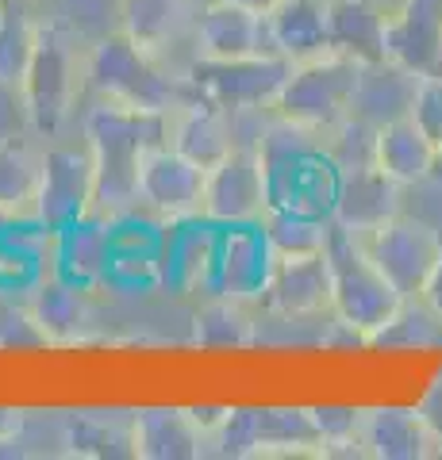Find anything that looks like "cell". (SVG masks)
<instances>
[{
    "label": "cell",
    "instance_id": "cell-1",
    "mask_svg": "<svg viewBox=\"0 0 442 460\" xmlns=\"http://www.w3.org/2000/svg\"><path fill=\"white\" fill-rule=\"evenodd\" d=\"M169 119L174 115L135 111L127 104L96 100L85 111V142L93 150L96 184H93V211L104 219H120L139 211V169L142 157L154 146L169 142Z\"/></svg>",
    "mask_w": 442,
    "mask_h": 460
},
{
    "label": "cell",
    "instance_id": "cell-2",
    "mask_svg": "<svg viewBox=\"0 0 442 460\" xmlns=\"http://www.w3.org/2000/svg\"><path fill=\"white\" fill-rule=\"evenodd\" d=\"M254 146L266 165L269 208H289L331 219L338 196V165L327 150V135L301 127L281 115H269V123L254 135Z\"/></svg>",
    "mask_w": 442,
    "mask_h": 460
},
{
    "label": "cell",
    "instance_id": "cell-3",
    "mask_svg": "<svg viewBox=\"0 0 442 460\" xmlns=\"http://www.w3.org/2000/svg\"><path fill=\"white\" fill-rule=\"evenodd\" d=\"M85 84L96 100L127 104L135 111L154 115H177L185 104L196 100V89L189 77H174L154 62L150 50H142L123 31L104 35L96 47L85 54Z\"/></svg>",
    "mask_w": 442,
    "mask_h": 460
},
{
    "label": "cell",
    "instance_id": "cell-4",
    "mask_svg": "<svg viewBox=\"0 0 442 460\" xmlns=\"http://www.w3.org/2000/svg\"><path fill=\"white\" fill-rule=\"evenodd\" d=\"M85 89V58L59 23H39V42L20 84L23 115L35 138H59Z\"/></svg>",
    "mask_w": 442,
    "mask_h": 460
},
{
    "label": "cell",
    "instance_id": "cell-5",
    "mask_svg": "<svg viewBox=\"0 0 442 460\" xmlns=\"http://www.w3.org/2000/svg\"><path fill=\"white\" fill-rule=\"evenodd\" d=\"M358 77H362V62H354V58H342V54L308 58V62L293 66V74L284 77L269 111L331 138L350 119Z\"/></svg>",
    "mask_w": 442,
    "mask_h": 460
},
{
    "label": "cell",
    "instance_id": "cell-6",
    "mask_svg": "<svg viewBox=\"0 0 442 460\" xmlns=\"http://www.w3.org/2000/svg\"><path fill=\"white\" fill-rule=\"evenodd\" d=\"M327 261H331V284H335V314L350 330L369 338L381 323L392 319V311L404 304V296L389 284V277L369 261L358 234L331 223L327 234Z\"/></svg>",
    "mask_w": 442,
    "mask_h": 460
},
{
    "label": "cell",
    "instance_id": "cell-7",
    "mask_svg": "<svg viewBox=\"0 0 442 460\" xmlns=\"http://www.w3.org/2000/svg\"><path fill=\"white\" fill-rule=\"evenodd\" d=\"M293 74L289 58L277 54H254V58H196V62L185 69V77L196 89L201 100H212L227 111H262L274 108V100L281 93L284 77Z\"/></svg>",
    "mask_w": 442,
    "mask_h": 460
},
{
    "label": "cell",
    "instance_id": "cell-8",
    "mask_svg": "<svg viewBox=\"0 0 442 460\" xmlns=\"http://www.w3.org/2000/svg\"><path fill=\"white\" fill-rule=\"evenodd\" d=\"M358 238L369 261L389 277V284L404 299H419L442 261V234L431 223L411 219V215H392L389 223L365 230Z\"/></svg>",
    "mask_w": 442,
    "mask_h": 460
},
{
    "label": "cell",
    "instance_id": "cell-9",
    "mask_svg": "<svg viewBox=\"0 0 442 460\" xmlns=\"http://www.w3.org/2000/svg\"><path fill=\"white\" fill-rule=\"evenodd\" d=\"M269 211V189H266V165L258 146L235 142L204 177V208L201 219L212 226H239V223H262Z\"/></svg>",
    "mask_w": 442,
    "mask_h": 460
},
{
    "label": "cell",
    "instance_id": "cell-10",
    "mask_svg": "<svg viewBox=\"0 0 442 460\" xmlns=\"http://www.w3.org/2000/svg\"><path fill=\"white\" fill-rule=\"evenodd\" d=\"M93 184L96 165L89 142H54L42 157L35 223L54 234V230H66L69 223L85 219L93 211Z\"/></svg>",
    "mask_w": 442,
    "mask_h": 460
},
{
    "label": "cell",
    "instance_id": "cell-11",
    "mask_svg": "<svg viewBox=\"0 0 442 460\" xmlns=\"http://www.w3.org/2000/svg\"><path fill=\"white\" fill-rule=\"evenodd\" d=\"M277 265V253L269 246L262 223H239L216 234V253H212L208 272V292L227 296L239 304H254L269 284V272Z\"/></svg>",
    "mask_w": 442,
    "mask_h": 460
},
{
    "label": "cell",
    "instance_id": "cell-12",
    "mask_svg": "<svg viewBox=\"0 0 442 460\" xmlns=\"http://www.w3.org/2000/svg\"><path fill=\"white\" fill-rule=\"evenodd\" d=\"M204 177L208 169L185 157L169 142L154 146L142 157L139 169V208L158 215L162 223H189L201 219L204 208Z\"/></svg>",
    "mask_w": 442,
    "mask_h": 460
},
{
    "label": "cell",
    "instance_id": "cell-13",
    "mask_svg": "<svg viewBox=\"0 0 442 460\" xmlns=\"http://www.w3.org/2000/svg\"><path fill=\"white\" fill-rule=\"evenodd\" d=\"M258 311L281 314V319H323V314H335V284L327 253L277 257L266 292L258 299Z\"/></svg>",
    "mask_w": 442,
    "mask_h": 460
},
{
    "label": "cell",
    "instance_id": "cell-14",
    "mask_svg": "<svg viewBox=\"0 0 442 460\" xmlns=\"http://www.w3.org/2000/svg\"><path fill=\"white\" fill-rule=\"evenodd\" d=\"M384 58L419 77H442V0H396L384 23Z\"/></svg>",
    "mask_w": 442,
    "mask_h": 460
},
{
    "label": "cell",
    "instance_id": "cell-15",
    "mask_svg": "<svg viewBox=\"0 0 442 460\" xmlns=\"http://www.w3.org/2000/svg\"><path fill=\"white\" fill-rule=\"evenodd\" d=\"M27 304H32L35 319H39L50 345H85V341L96 338V323L101 319H96L93 288L47 272V277L32 280Z\"/></svg>",
    "mask_w": 442,
    "mask_h": 460
},
{
    "label": "cell",
    "instance_id": "cell-16",
    "mask_svg": "<svg viewBox=\"0 0 442 460\" xmlns=\"http://www.w3.org/2000/svg\"><path fill=\"white\" fill-rule=\"evenodd\" d=\"M196 58H254L274 54L266 35V12H254L235 0H208L193 27Z\"/></svg>",
    "mask_w": 442,
    "mask_h": 460
},
{
    "label": "cell",
    "instance_id": "cell-17",
    "mask_svg": "<svg viewBox=\"0 0 442 460\" xmlns=\"http://www.w3.org/2000/svg\"><path fill=\"white\" fill-rule=\"evenodd\" d=\"M112 253H116L112 219H104V215H96V211H89L85 219L50 234V272L62 280L85 284V288L104 284Z\"/></svg>",
    "mask_w": 442,
    "mask_h": 460
},
{
    "label": "cell",
    "instance_id": "cell-18",
    "mask_svg": "<svg viewBox=\"0 0 442 460\" xmlns=\"http://www.w3.org/2000/svg\"><path fill=\"white\" fill-rule=\"evenodd\" d=\"M131 456L139 460H196L208 456V434L189 407L131 411Z\"/></svg>",
    "mask_w": 442,
    "mask_h": 460
},
{
    "label": "cell",
    "instance_id": "cell-19",
    "mask_svg": "<svg viewBox=\"0 0 442 460\" xmlns=\"http://www.w3.org/2000/svg\"><path fill=\"white\" fill-rule=\"evenodd\" d=\"M401 196H404V184L392 181L389 172H381L377 165L350 169L338 177L331 223L350 230V234H365V230L389 223L392 215H401Z\"/></svg>",
    "mask_w": 442,
    "mask_h": 460
},
{
    "label": "cell",
    "instance_id": "cell-20",
    "mask_svg": "<svg viewBox=\"0 0 442 460\" xmlns=\"http://www.w3.org/2000/svg\"><path fill=\"white\" fill-rule=\"evenodd\" d=\"M269 50L289 62L331 54V0H277L266 12Z\"/></svg>",
    "mask_w": 442,
    "mask_h": 460
},
{
    "label": "cell",
    "instance_id": "cell-21",
    "mask_svg": "<svg viewBox=\"0 0 442 460\" xmlns=\"http://www.w3.org/2000/svg\"><path fill=\"white\" fill-rule=\"evenodd\" d=\"M416 89H419V74L389 62V58L369 62L362 66L358 89H354L350 119H362L369 127L404 119V115H411V104H416Z\"/></svg>",
    "mask_w": 442,
    "mask_h": 460
},
{
    "label": "cell",
    "instance_id": "cell-22",
    "mask_svg": "<svg viewBox=\"0 0 442 460\" xmlns=\"http://www.w3.org/2000/svg\"><path fill=\"white\" fill-rule=\"evenodd\" d=\"M42 157L47 150L35 146L32 135L0 138V219L5 223H35Z\"/></svg>",
    "mask_w": 442,
    "mask_h": 460
},
{
    "label": "cell",
    "instance_id": "cell-23",
    "mask_svg": "<svg viewBox=\"0 0 442 460\" xmlns=\"http://www.w3.org/2000/svg\"><path fill=\"white\" fill-rule=\"evenodd\" d=\"M235 111H227L212 100L196 96L193 104H185L174 119H169V146L193 157L196 165L212 169L220 157L235 146Z\"/></svg>",
    "mask_w": 442,
    "mask_h": 460
},
{
    "label": "cell",
    "instance_id": "cell-24",
    "mask_svg": "<svg viewBox=\"0 0 442 460\" xmlns=\"http://www.w3.org/2000/svg\"><path fill=\"white\" fill-rule=\"evenodd\" d=\"M435 162H438V146L427 138L423 127L404 115L377 127V146H374V165L381 172H389L392 181H401L404 189H416L435 177Z\"/></svg>",
    "mask_w": 442,
    "mask_h": 460
},
{
    "label": "cell",
    "instance_id": "cell-25",
    "mask_svg": "<svg viewBox=\"0 0 442 460\" xmlns=\"http://www.w3.org/2000/svg\"><path fill=\"white\" fill-rule=\"evenodd\" d=\"M365 453L377 460H427L438 453V441L416 407H374L365 411Z\"/></svg>",
    "mask_w": 442,
    "mask_h": 460
},
{
    "label": "cell",
    "instance_id": "cell-26",
    "mask_svg": "<svg viewBox=\"0 0 442 460\" xmlns=\"http://www.w3.org/2000/svg\"><path fill=\"white\" fill-rule=\"evenodd\" d=\"M196 0H120V31L142 50L158 54L196 27Z\"/></svg>",
    "mask_w": 442,
    "mask_h": 460
},
{
    "label": "cell",
    "instance_id": "cell-27",
    "mask_svg": "<svg viewBox=\"0 0 442 460\" xmlns=\"http://www.w3.org/2000/svg\"><path fill=\"white\" fill-rule=\"evenodd\" d=\"M66 456H131V411H66L62 414Z\"/></svg>",
    "mask_w": 442,
    "mask_h": 460
},
{
    "label": "cell",
    "instance_id": "cell-28",
    "mask_svg": "<svg viewBox=\"0 0 442 460\" xmlns=\"http://www.w3.org/2000/svg\"><path fill=\"white\" fill-rule=\"evenodd\" d=\"M384 23L389 8L381 0H331V54L354 62H381L384 58Z\"/></svg>",
    "mask_w": 442,
    "mask_h": 460
},
{
    "label": "cell",
    "instance_id": "cell-29",
    "mask_svg": "<svg viewBox=\"0 0 442 460\" xmlns=\"http://www.w3.org/2000/svg\"><path fill=\"white\" fill-rule=\"evenodd\" d=\"M254 456H323V438L311 407H258Z\"/></svg>",
    "mask_w": 442,
    "mask_h": 460
},
{
    "label": "cell",
    "instance_id": "cell-30",
    "mask_svg": "<svg viewBox=\"0 0 442 460\" xmlns=\"http://www.w3.org/2000/svg\"><path fill=\"white\" fill-rule=\"evenodd\" d=\"M250 307L254 304L212 296L193 314V341L201 349H247V345H254V334H258V314Z\"/></svg>",
    "mask_w": 442,
    "mask_h": 460
},
{
    "label": "cell",
    "instance_id": "cell-31",
    "mask_svg": "<svg viewBox=\"0 0 442 460\" xmlns=\"http://www.w3.org/2000/svg\"><path fill=\"white\" fill-rule=\"evenodd\" d=\"M365 345H374V349H404V353L442 349V319L423 296L404 299V304L392 311V319L381 323L374 334L365 338Z\"/></svg>",
    "mask_w": 442,
    "mask_h": 460
},
{
    "label": "cell",
    "instance_id": "cell-32",
    "mask_svg": "<svg viewBox=\"0 0 442 460\" xmlns=\"http://www.w3.org/2000/svg\"><path fill=\"white\" fill-rule=\"evenodd\" d=\"M262 230L277 257H311L327 250L331 219L308 215V211H289V208H269L262 215Z\"/></svg>",
    "mask_w": 442,
    "mask_h": 460
},
{
    "label": "cell",
    "instance_id": "cell-33",
    "mask_svg": "<svg viewBox=\"0 0 442 460\" xmlns=\"http://www.w3.org/2000/svg\"><path fill=\"white\" fill-rule=\"evenodd\" d=\"M39 42V23L27 16L23 0H5L0 8V84L20 93Z\"/></svg>",
    "mask_w": 442,
    "mask_h": 460
},
{
    "label": "cell",
    "instance_id": "cell-34",
    "mask_svg": "<svg viewBox=\"0 0 442 460\" xmlns=\"http://www.w3.org/2000/svg\"><path fill=\"white\" fill-rule=\"evenodd\" d=\"M323 438V456H369L362 407H311Z\"/></svg>",
    "mask_w": 442,
    "mask_h": 460
},
{
    "label": "cell",
    "instance_id": "cell-35",
    "mask_svg": "<svg viewBox=\"0 0 442 460\" xmlns=\"http://www.w3.org/2000/svg\"><path fill=\"white\" fill-rule=\"evenodd\" d=\"M208 453L231 460L258 453V407H223V419L208 434Z\"/></svg>",
    "mask_w": 442,
    "mask_h": 460
},
{
    "label": "cell",
    "instance_id": "cell-36",
    "mask_svg": "<svg viewBox=\"0 0 442 460\" xmlns=\"http://www.w3.org/2000/svg\"><path fill=\"white\" fill-rule=\"evenodd\" d=\"M47 345L50 341L42 334L32 304L0 288V349H47Z\"/></svg>",
    "mask_w": 442,
    "mask_h": 460
},
{
    "label": "cell",
    "instance_id": "cell-37",
    "mask_svg": "<svg viewBox=\"0 0 442 460\" xmlns=\"http://www.w3.org/2000/svg\"><path fill=\"white\" fill-rule=\"evenodd\" d=\"M411 119L423 127L435 146H442V77H419Z\"/></svg>",
    "mask_w": 442,
    "mask_h": 460
},
{
    "label": "cell",
    "instance_id": "cell-38",
    "mask_svg": "<svg viewBox=\"0 0 442 460\" xmlns=\"http://www.w3.org/2000/svg\"><path fill=\"white\" fill-rule=\"evenodd\" d=\"M416 411L423 414V422H427V429L435 434V441H438V453H442V376L427 387L423 392V399L416 402Z\"/></svg>",
    "mask_w": 442,
    "mask_h": 460
},
{
    "label": "cell",
    "instance_id": "cell-39",
    "mask_svg": "<svg viewBox=\"0 0 442 460\" xmlns=\"http://www.w3.org/2000/svg\"><path fill=\"white\" fill-rule=\"evenodd\" d=\"M23 422H27V411H20V407H0V445L16 441L23 434Z\"/></svg>",
    "mask_w": 442,
    "mask_h": 460
},
{
    "label": "cell",
    "instance_id": "cell-40",
    "mask_svg": "<svg viewBox=\"0 0 442 460\" xmlns=\"http://www.w3.org/2000/svg\"><path fill=\"white\" fill-rule=\"evenodd\" d=\"M423 299L435 307V314L442 319V261H438V269H435V277L427 280V288H423Z\"/></svg>",
    "mask_w": 442,
    "mask_h": 460
},
{
    "label": "cell",
    "instance_id": "cell-41",
    "mask_svg": "<svg viewBox=\"0 0 442 460\" xmlns=\"http://www.w3.org/2000/svg\"><path fill=\"white\" fill-rule=\"evenodd\" d=\"M235 4H247V8H254V12H269L277 4V0H235Z\"/></svg>",
    "mask_w": 442,
    "mask_h": 460
},
{
    "label": "cell",
    "instance_id": "cell-42",
    "mask_svg": "<svg viewBox=\"0 0 442 460\" xmlns=\"http://www.w3.org/2000/svg\"><path fill=\"white\" fill-rule=\"evenodd\" d=\"M431 181L442 184V146H438V162H435V177H431Z\"/></svg>",
    "mask_w": 442,
    "mask_h": 460
},
{
    "label": "cell",
    "instance_id": "cell-43",
    "mask_svg": "<svg viewBox=\"0 0 442 460\" xmlns=\"http://www.w3.org/2000/svg\"><path fill=\"white\" fill-rule=\"evenodd\" d=\"M381 4H384V8H392V4H396V0H381Z\"/></svg>",
    "mask_w": 442,
    "mask_h": 460
},
{
    "label": "cell",
    "instance_id": "cell-44",
    "mask_svg": "<svg viewBox=\"0 0 442 460\" xmlns=\"http://www.w3.org/2000/svg\"><path fill=\"white\" fill-rule=\"evenodd\" d=\"M0 8H5V0H0Z\"/></svg>",
    "mask_w": 442,
    "mask_h": 460
}]
</instances>
